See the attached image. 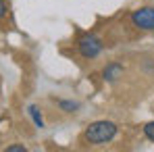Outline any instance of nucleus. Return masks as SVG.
<instances>
[{
  "label": "nucleus",
  "instance_id": "1",
  "mask_svg": "<svg viewBox=\"0 0 154 152\" xmlns=\"http://www.w3.org/2000/svg\"><path fill=\"white\" fill-rule=\"evenodd\" d=\"M85 140L94 146H100V144H108L115 135H117V125L112 121H94L92 125H88L85 129Z\"/></svg>",
  "mask_w": 154,
  "mask_h": 152
},
{
  "label": "nucleus",
  "instance_id": "2",
  "mask_svg": "<svg viewBox=\"0 0 154 152\" xmlns=\"http://www.w3.org/2000/svg\"><path fill=\"white\" fill-rule=\"evenodd\" d=\"M77 48H79V54H81L83 58L92 60V58H96V56L102 52V42H100L96 36L85 33V36L77 42Z\"/></svg>",
  "mask_w": 154,
  "mask_h": 152
},
{
  "label": "nucleus",
  "instance_id": "3",
  "mask_svg": "<svg viewBox=\"0 0 154 152\" xmlns=\"http://www.w3.org/2000/svg\"><path fill=\"white\" fill-rule=\"evenodd\" d=\"M131 21L137 29L144 31H154V6H142L137 11H133Z\"/></svg>",
  "mask_w": 154,
  "mask_h": 152
},
{
  "label": "nucleus",
  "instance_id": "4",
  "mask_svg": "<svg viewBox=\"0 0 154 152\" xmlns=\"http://www.w3.org/2000/svg\"><path fill=\"white\" fill-rule=\"evenodd\" d=\"M121 75H123V65L121 63H108L102 71V77L106 81H117Z\"/></svg>",
  "mask_w": 154,
  "mask_h": 152
},
{
  "label": "nucleus",
  "instance_id": "5",
  "mask_svg": "<svg viewBox=\"0 0 154 152\" xmlns=\"http://www.w3.org/2000/svg\"><path fill=\"white\" fill-rule=\"evenodd\" d=\"M58 106H60L65 113H75L77 108H79V104H77V102H71V100H60Z\"/></svg>",
  "mask_w": 154,
  "mask_h": 152
},
{
  "label": "nucleus",
  "instance_id": "6",
  "mask_svg": "<svg viewBox=\"0 0 154 152\" xmlns=\"http://www.w3.org/2000/svg\"><path fill=\"white\" fill-rule=\"evenodd\" d=\"M29 115H31V119H33V123L38 127H44V121H42V115H40V110H38V106H29Z\"/></svg>",
  "mask_w": 154,
  "mask_h": 152
},
{
  "label": "nucleus",
  "instance_id": "7",
  "mask_svg": "<svg viewBox=\"0 0 154 152\" xmlns=\"http://www.w3.org/2000/svg\"><path fill=\"white\" fill-rule=\"evenodd\" d=\"M144 133H146V138H148L150 142H154V121H152V123H146V127H144Z\"/></svg>",
  "mask_w": 154,
  "mask_h": 152
},
{
  "label": "nucleus",
  "instance_id": "8",
  "mask_svg": "<svg viewBox=\"0 0 154 152\" xmlns=\"http://www.w3.org/2000/svg\"><path fill=\"white\" fill-rule=\"evenodd\" d=\"M6 152H25V146L23 144H15V146H8Z\"/></svg>",
  "mask_w": 154,
  "mask_h": 152
},
{
  "label": "nucleus",
  "instance_id": "9",
  "mask_svg": "<svg viewBox=\"0 0 154 152\" xmlns=\"http://www.w3.org/2000/svg\"><path fill=\"white\" fill-rule=\"evenodd\" d=\"M6 15V4H4V0H0V19Z\"/></svg>",
  "mask_w": 154,
  "mask_h": 152
}]
</instances>
